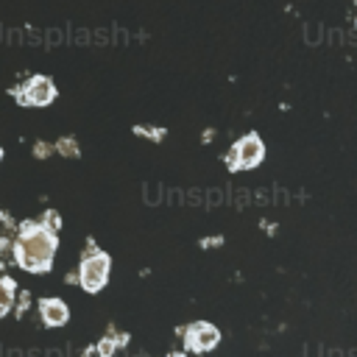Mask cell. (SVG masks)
Listing matches in <instances>:
<instances>
[{
  "label": "cell",
  "instance_id": "10",
  "mask_svg": "<svg viewBox=\"0 0 357 357\" xmlns=\"http://www.w3.org/2000/svg\"><path fill=\"white\" fill-rule=\"evenodd\" d=\"M114 351V340L112 337H103L100 346H98V354H112Z\"/></svg>",
  "mask_w": 357,
  "mask_h": 357
},
{
  "label": "cell",
  "instance_id": "9",
  "mask_svg": "<svg viewBox=\"0 0 357 357\" xmlns=\"http://www.w3.org/2000/svg\"><path fill=\"white\" fill-rule=\"evenodd\" d=\"M134 131H137V134H148V139H162V134H165L162 128H156V131H153V128H142V126H137Z\"/></svg>",
  "mask_w": 357,
  "mask_h": 357
},
{
  "label": "cell",
  "instance_id": "13",
  "mask_svg": "<svg viewBox=\"0 0 357 357\" xmlns=\"http://www.w3.org/2000/svg\"><path fill=\"white\" fill-rule=\"evenodd\" d=\"M0 159H3V148H0Z\"/></svg>",
  "mask_w": 357,
  "mask_h": 357
},
{
  "label": "cell",
  "instance_id": "3",
  "mask_svg": "<svg viewBox=\"0 0 357 357\" xmlns=\"http://www.w3.org/2000/svg\"><path fill=\"white\" fill-rule=\"evenodd\" d=\"M262 159H265V142H262L259 134L251 131V134L240 137L231 145V151H229V170H251Z\"/></svg>",
  "mask_w": 357,
  "mask_h": 357
},
{
  "label": "cell",
  "instance_id": "11",
  "mask_svg": "<svg viewBox=\"0 0 357 357\" xmlns=\"http://www.w3.org/2000/svg\"><path fill=\"white\" fill-rule=\"evenodd\" d=\"M42 223H50V229L56 231V229H59V215H56V212H45V218H42Z\"/></svg>",
  "mask_w": 357,
  "mask_h": 357
},
{
  "label": "cell",
  "instance_id": "2",
  "mask_svg": "<svg viewBox=\"0 0 357 357\" xmlns=\"http://www.w3.org/2000/svg\"><path fill=\"white\" fill-rule=\"evenodd\" d=\"M109 271H112V257L106 251H98V248H86L84 257H81V265H78V284L86 290V293H100L109 282Z\"/></svg>",
  "mask_w": 357,
  "mask_h": 357
},
{
  "label": "cell",
  "instance_id": "12",
  "mask_svg": "<svg viewBox=\"0 0 357 357\" xmlns=\"http://www.w3.org/2000/svg\"><path fill=\"white\" fill-rule=\"evenodd\" d=\"M47 153H50V148H47V145H42V142H39V145H36V156H47Z\"/></svg>",
  "mask_w": 357,
  "mask_h": 357
},
{
  "label": "cell",
  "instance_id": "1",
  "mask_svg": "<svg viewBox=\"0 0 357 357\" xmlns=\"http://www.w3.org/2000/svg\"><path fill=\"white\" fill-rule=\"evenodd\" d=\"M56 248H59L56 231L47 223H36V220H25L20 226L17 240L11 243L14 262L28 273H47L53 265Z\"/></svg>",
  "mask_w": 357,
  "mask_h": 357
},
{
  "label": "cell",
  "instance_id": "4",
  "mask_svg": "<svg viewBox=\"0 0 357 357\" xmlns=\"http://www.w3.org/2000/svg\"><path fill=\"white\" fill-rule=\"evenodd\" d=\"M17 100L25 106H50L56 100V84L47 75H31L17 92Z\"/></svg>",
  "mask_w": 357,
  "mask_h": 357
},
{
  "label": "cell",
  "instance_id": "6",
  "mask_svg": "<svg viewBox=\"0 0 357 357\" xmlns=\"http://www.w3.org/2000/svg\"><path fill=\"white\" fill-rule=\"evenodd\" d=\"M39 318L45 326H64L70 321V310L61 298H42L39 301Z\"/></svg>",
  "mask_w": 357,
  "mask_h": 357
},
{
  "label": "cell",
  "instance_id": "7",
  "mask_svg": "<svg viewBox=\"0 0 357 357\" xmlns=\"http://www.w3.org/2000/svg\"><path fill=\"white\" fill-rule=\"evenodd\" d=\"M14 293H17V282H14L11 276H0V318L11 310Z\"/></svg>",
  "mask_w": 357,
  "mask_h": 357
},
{
  "label": "cell",
  "instance_id": "8",
  "mask_svg": "<svg viewBox=\"0 0 357 357\" xmlns=\"http://www.w3.org/2000/svg\"><path fill=\"white\" fill-rule=\"evenodd\" d=\"M56 148H59V153H64V156H78V145H75V139H73V137L59 139V142H56Z\"/></svg>",
  "mask_w": 357,
  "mask_h": 357
},
{
  "label": "cell",
  "instance_id": "5",
  "mask_svg": "<svg viewBox=\"0 0 357 357\" xmlns=\"http://www.w3.org/2000/svg\"><path fill=\"white\" fill-rule=\"evenodd\" d=\"M218 340H220V332H218V326H212L209 321H195V324H190V326L184 329V346H187V351H192V354L212 351V349L218 346Z\"/></svg>",
  "mask_w": 357,
  "mask_h": 357
}]
</instances>
